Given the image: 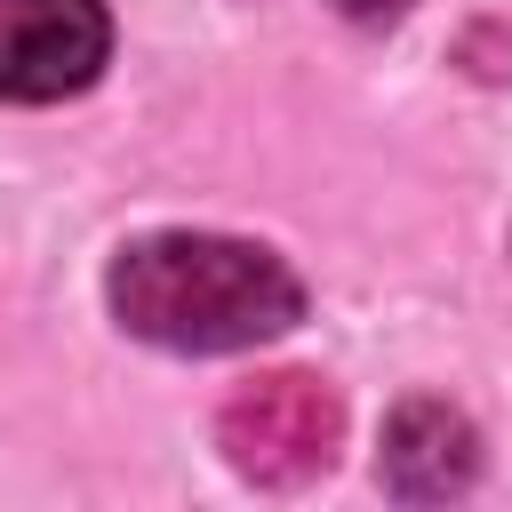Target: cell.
Here are the masks:
<instances>
[{"mask_svg": "<svg viewBox=\"0 0 512 512\" xmlns=\"http://www.w3.org/2000/svg\"><path fill=\"white\" fill-rule=\"evenodd\" d=\"M112 320L160 352H248L304 320V280L264 240L144 232L104 272Z\"/></svg>", "mask_w": 512, "mask_h": 512, "instance_id": "cell-1", "label": "cell"}, {"mask_svg": "<svg viewBox=\"0 0 512 512\" xmlns=\"http://www.w3.org/2000/svg\"><path fill=\"white\" fill-rule=\"evenodd\" d=\"M112 56L104 0H0V96L8 104H64Z\"/></svg>", "mask_w": 512, "mask_h": 512, "instance_id": "cell-3", "label": "cell"}, {"mask_svg": "<svg viewBox=\"0 0 512 512\" xmlns=\"http://www.w3.org/2000/svg\"><path fill=\"white\" fill-rule=\"evenodd\" d=\"M384 488L408 496V504H440V496H464L472 472H480V432L448 408V400H400L392 424H384V456H376Z\"/></svg>", "mask_w": 512, "mask_h": 512, "instance_id": "cell-4", "label": "cell"}, {"mask_svg": "<svg viewBox=\"0 0 512 512\" xmlns=\"http://www.w3.org/2000/svg\"><path fill=\"white\" fill-rule=\"evenodd\" d=\"M328 8H336V16H352V24H392L408 0H328Z\"/></svg>", "mask_w": 512, "mask_h": 512, "instance_id": "cell-5", "label": "cell"}, {"mask_svg": "<svg viewBox=\"0 0 512 512\" xmlns=\"http://www.w3.org/2000/svg\"><path fill=\"white\" fill-rule=\"evenodd\" d=\"M336 440H344V400L320 376H304V368H272V376L240 384L216 408V448L256 488H304V480H320L336 464Z\"/></svg>", "mask_w": 512, "mask_h": 512, "instance_id": "cell-2", "label": "cell"}]
</instances>
